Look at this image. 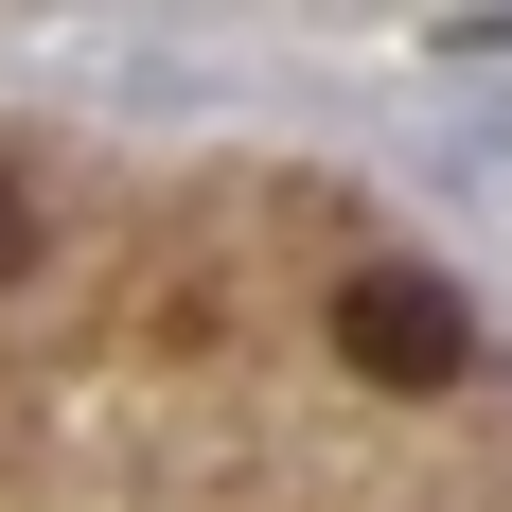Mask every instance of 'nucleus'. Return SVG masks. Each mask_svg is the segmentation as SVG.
I'll return each instance as SVG.
<instances>
[{
  "label": "nucleus",
  "instance_id": "obj_1",
  "mask_svg": "<svg viewBox=\"0 0 512 512\" xmlns=\"http://www.w3.org/2000/svg\"><path fill=\"white\" fill-rule=\"evenodd\" d=\"M336 354H354L371 389H460V371H477V318H460L442 265H354V283H336Z\"/></svg>",
  "mask_w": 512,
  "mask_h": 512
},
{
  "label": "nucleus",
  "instance_id": "obj_2",
  "mask_svg": "<svg viewBox=\"0 0 512 512\" xmlns=\"http://www.w3.org/2000/svg\"><path fill=\"white\" fill-rule=\"evenodd\" d=\"M18 248H36V195H18V177H0V265H18Z\"/></svg>",
  "mask_w": 512,
  "mask_h": 512
}]
</instances>
